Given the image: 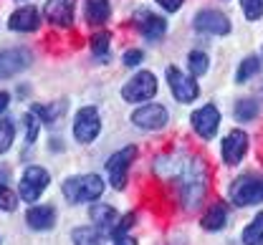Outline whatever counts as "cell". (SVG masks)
Here are the masks:
<instances>
[{"label": "cell", "mask_w": 263, "mask_h": 245, "mask_svg": "<svg viewBox=\"0 0 263 245\" xmlns=\"http://www.w3.org/2000/svg\"><path fill=\"white\" fill-rule=\"evenodd\" d=\"M167 121H170V114L162 104H144L132 114V124L144 132H160L167 127Z\"/></svg>", "instance_id": "9c48e42d"}, {"label": "cell", "mask_w": 263, "mask_h": 245, "mask_svg": "<svg viewBox=\"0 0 263 245\" xmlns=\"http://www.w3.org/2000/svg\"><path fill=\"white\" fill-rule=\"evenodd\" d=\"M48 182H51V175H48L43 167L31 165V167L23 172V177H21V187H18L21 200H23V202H38V197L46 192Z\"/></svg>", "instance_id": "ba28073f"}, {"label": "cell", "mask_w": 263, "mask_h": 245, "mask_svg": "<svg viewBox=\"0 0 263 245\" xmlns=\"http://www.w3.org/2000/svg\"><path fill=\"white\" fill-rule=\"evenodd\" d=\"M142 61H144V53H142L139 48H132V51L124 53V66H129V69L132 66H139Z\"/></svg>", "instance_id": "d6a6232c"}, {"label": "cell", "mask_w": 263, "mask_h": 245, "mask_svg": "<svg viewBox=\"0 0 263 245\" xmlns=\"http://www.w3.org/2000/svg\"><path fill=\"white\" fill-rule=\"evenodd\" d=\"M101 132V116L94 106H81L73 116V139L81 144H91Z\"/></svg>", "instance_id": "8992f818"}, {"label": "cell", "mask_w": 263, "mask_h": 245, "mask_svg": "<svg viewBox=\"0 0 263 245\" xmlns=\"http://www.w3.org/2000/svg\"><path fill=\"white\" fill-rule=\"evenodd\" d=\"M33 114L41 119V121H46V124H59V119H61V114L66 111V104H56V106H33L31 109Z\"/></svg>", "instance_id": "484cf974"}, {"label": "cell", "mask_w": 263, "mask_h": 245, "mask_svg": "<svg viewBox=\"0 0 263 245\" xmlns=\"http://www.w3.org/2000/svg\"><path fill=\"white\" fill-rule=\"evenodd\" d=\"M190 121H193V129L202 139H213L218 134V129H220V111L213 104H205L200 106L197 111H193Z\"/></svg>", "instance_id": "8fae6325"}, {"label": "cell", "mask_w": 263, "mask_h": 245, "mask_svg": "<svg viewBox=\"0 0 263 245\" xmlns=\"http://www.w3.org/2000/svg\"><path fill=\"white\" fill-rule=\"evenodd\" d=\"M5 182H10V172H8L5 167H0V187H3Z\"/></svg>", "instance_id": "8d00e7d4"}, {"label": "cell", "mask_w": 263, "mask_h": 245, "mask_svg": "<svg viewBox=\"0 0 263 245\" xmlns=\"http://www.w3.org/2000/svg\"><path fill=\"white\" fill-rule=\"evenodd\" d=\"M155 3H157L160 8H164L167 13H177V10L182 8V3H185V0H155Z\"/></svg>", "instance_id": "836d02e7"}, {"label": "cell", "mask_w": 263, "mask_h": 245, "mask_svg": "<svg viewBox=\"0 0 263 245\" xmlns=\"http://www.w3.org/2000/svg\"><path fill=\"white\" fill-rule=\"evenodd\" d=\"M240 8H243V15L251 23L263 18V0H240Z\"/></svg>", "instance_id": "f546056e"}, {"label": "cell", "mask_w": 263, "mask_h": 245, "mask_svg": "<svg viewBox=\"0 0 263 245\" xmlns=\"http://www.w3.org/2000/svg\"><path fill=\"white\" fill-rule=\"evenodd\" d=\"M114 245H137V240L132 235H122V238H114Z\"/></svg>", "instance_id": "e575fe53"}, {"label": "cell", "mask_w": 263, "mask_h": 245, "mask_svg": "<svg viewBox=\"0 0 263 245\" xmlns=\"http://www.w3.org/2000/svg\"><path fill=\"white\" fill-rule=\"evenodd\" d=\"M8 104H10V94H5V91H0V114L8 109Z\"/></svg>", "instance_id": "d590c367"}, {"label": "cell", "mask_w": 263, "mask_h": 245, "mask_svg": "<svg viewBox=\"0 0 263 245\" xmlns=\"http://www.w3.org/2000/svg\"><path fill=\"white\" fill-rule=\"evenodd\" d=\"M195 31L208 35H228L230 33V21L226 13L215 10V8H202L193 21Z\"/></svg>", "instance_id": "30bf717a"}, {"label": "cell", "mask_w": 263, "mask_h": 245, "mask_svg": "<svg viewBox=\"0 0 263 245\" xmlns=\"http://www.w3.org/2000/svg\"><path fill=\"white\" fill-rule=\"evenodd\" d=\"M258 111H261V106H258L256 99H243V101L235 104V116H238V121H253V119L258 116Z\"/></svg>", "instance_id": "4316f807"}, {"label": "cell", "mask_w": 263, "mask_h": 245, "mask_svg": "<svg viewBox=\"0 0 263 245\" xmlns=\"http://www.w3.org/2000/svg\"><path fill=\"white\" fill-rule=\"evenodd\" d=\"M246 152H248V134L243 132V129H233L226 134V139H223V147H220V154H223V162L226 165H240L243 162V157H246Z\"/></svg>", "instance_id": "4fadbf2b"}, {"label": "cell", "mask_w": 263, "mask_h": 245, "mask_svg": "<svg viewBox=\"0 0 263 245\" xmlns=\"http://www.w3.org/2000/svg\"><path fill=\"white\" fill-rule=\"evenodd\" d=\"M71 243L73 245H104L101 243V233L97 228H73L71 230Z\"/></svg>", "instance_id": "603a6c76"}, {"label": "cell", "mask_w": 263, "mask_h": 245, "mask_svg": "<svg viewBox=\"0 0 263 245\" xmlns=\"http://www.w3.org/2000/svg\"><path fill=\"white\" fill-rule=\"evenodd\" d=\"M187 69H190V76H193V78L208 73V69H210L208 53H205V51H190V53H187Z\"/></svg>", "instance_id": "d4e9b609"}, {"label": "cell", "mask_w": 263, "mask_h": 245, "mask_svg": "<svg viewBox=\"0 0 263 245\" xmlns=\"http://www.w3.org/2000/svg\"><path fill=\"white\" fill-rule=\"evenodd\" d=\"M243 245H263V212H258L243 230Z\"/></svg>", "instance_id": "7402d4cb"}, {"label": "cell", "mask_w": 263, "mask_h": 245, "mask_svg": "<svg viewBox=\"0 0 263 245\" xmlns=\"http://www.w3.org/2000/svg\"><path fill=\"white\" fill-rule=\"evenodd\" d=\"M43 15L48 23L59 28H68L73 23V0H46Z\"/></svg>", "instance_id": "9a60e30c"}, {"label": "cell", "mask_w": 263, "mask_h": 245, "mask_svg": "<svg viewBox=\"0 0 263 245\" xmlns=\"http://www.w3.org/2000/svg\"><path fill=\"white\" fill-rule=\"evenodd\" d=\"M61 192L71 205H81V202H94L104 192V179L99 175H76L68 177L61 185Z\"/></svg>", "instance_id": "7a4b0ae2"}, {"label": "cell", "mask_w": 263, "mask_h": 245, "mask_svg": "<svg viewBox=\"0 0 263 245\" xmlns=\"http://www.w3.org/2000/svg\"><path fill=\"white\" fill-rule=\"evenodd\" d=\"M157 94V76L152 71H139L137 76H132L122 86V99L129 104H139V101H149Z\"/></svg>", "instance_id": "277c9868"}, {"label": "cell", "mask_w": 263, "mask_h": 245, "mask_svg": "<svg viewBox=\"0 0 263 245\" xmlns=\"http://www.w3.org/2000/svg\"><path fill=\"white\" fill-rule=\"evenodd\" d=\"M258 71H261V61H258V56H246V58L240 61L238 71H235V84H248Z\"/></svg>", "instance_id": "44dd1931"}, {"label": "cell", "mask_w": 263, "mask_h": 245, "mask_svg": "<svg viewBox=\"0 0 263 245\" xmlns=\"http://www.w3.org/2000/svg\"><path fill=\"white\" fill-rule=\"evenodd\" d=\"M200 225H202V230H208V233L223 230V228L228 225V205H226V202H213V205L208 208V212L202 215Z\"/></svg>", "instance_id": "d6986e66"}, {"label": "cell", "mask_w": 263, "mask_h": 245, "mask_svg": "<svg viewBox=\"0 0 263 245\" xmlns=\"http://www.w3.org/2000/svg\"><path fill=\"white\" fill-rule=\"evenodd\" d=\"M26 222L31 230H51L56 225V210L51 205H33L26 212Z\"/></svg>", "instance_id": "e0dca14e"}, {"label": "cell", "mask_w": 263, "mask_h": 245, "mask_svg": "<svg viewBox=\"0 0 263 245\" xmlns=\"http://www.w3.org/2000/svg\"><path fill=\"white\" fill-rule=\"evenodd\" d=\"M263 200V179L258 175H240L230 185V202L238 208L258 205Z\"/></svg>", "instance_id": "3957f363"}, {"label": "cell", "mask_w": 263, "mask_h": 245, "mask_svg": "<svg viewBox=\"0 0 263 245\" xmlns=\"http://www.w3.org/2000/svg\"><path fill=\"white\" fill-rule=\"evenodd\" d=\"M23 121H26V144H33L35 141V137H38V116L33 114V111H28L26 116H23Z\"/></svg>", "instance_id": "1f68e13d"}, {"label": "cell", "mask_w": 263, "mask_h": 245, "mask_svg": "<svg viewBox=\"0 0 263 245\" xmlns=\"http://www.w3.org/2000/svg\"><path fill=\"white\" fill-rule=\"evenodd\" d=\"M89 217H91L94 228H97L101 235H109V233H111V228H114V222H117V210H114L111 205L94 202V205L89 208Z\"/></svg>", "instance_id": "ac0fdd59"}, {"label": "cell", "mask_w": 263, "mask_h": 245, "mask_svg": "<svg viewBox=\"0 0 263 245\" xmlns=\"http://www.w3.org/2000/svg\"><path fill=\"white\" fill-rule=\"evenodd\" d=\"M38 26H41V13L33 5H23V8L13 10L8 18V28L15 33H33V31H38Z\"/></svg>", "instance_id": "5bb4252c"}, {"label": "cell", "mask_w": 263, "mask_h": 245, "mask_svg": "<svg viewBox=\"0 0 263 245\" xmlns=\"http://www.w3.org/2000/svg\"><path fill=\"white\" fill-rule=\"evenodd\" d=\"M13 139H15V124L10 119H0V154L10 152Z\"/></svg>", "instance_id": "83f0119b"}, {"label": "cell", "mask_w": 263, "mask_h": 245, "mask_svg": "<svg viewBox=\"0 0 263 245\" xmlns=\"http://www.w3.org/2000/svg\"><path fill=\"white\" fill-rule=\"evenodd\" d=\"M134 220H137V215L134 212H129V215H124L119 222H114V228H111V238H122V235H127V230H129L132 225H134Z\"/></svg>", "instance_id": "4dcf8cb0"}, {"label": "cell", "mask_w": 263, "mask_h": 245, "mask_svg": "<svg viewBox=\"0 0 263 245\" xmlns=\"http://www.w3.org/2000/svg\"><path fill=\"white\" fill-rule=\"evenodd\" d=\"M137 18H139L137 21V28H139V33L144 35L147 40H160L167 33V21H164L162 15H155L149 10H142Z\"/></svg>", "instance_id": "2e32d148"}, {"label": "cell", "mask_w": 263, "mask_h": 245, "mask_svg": "<svg viewBox=\"0 0 263 245\" xmlns=\"http://www.w3.org/2000/svg\"><path fill=\"white\" fill-rule=\"evenodd\" d=\"M164 76H167V86H170L172 96H175L180 104H193L197 96H200V86H197V81L193 78V76H185L177 66H167Z\"/></svg>", "instance_id": "5b68a950"}, {"label": "cell", "mask_w": 263, "mask_h": 245, "mask_svg": "<svg viewBox=\"0 0 263 245\" xmlns=\"http://www.w3.org/2000/svg\"><path fill=\"white\" fill-rule=\"evenodd\" d=\"M205 167L200 159H190L180 175V192H182V202L187 210H195L197 205L202 202L205 197V190H208V182H205Z\"/></svg>", "instance_id": "6da1fadb"}, {"label": "cell", "mask_w": 263, "mask_h": 245, "mask_svg": "<svg viewBox=\"0 0 263 245\" xmlns=\"http://www.w3.org/2000/svg\"><path fill=\"white\" fill-rule=\"evenodd\" d=\"M134 159H137V147H124V149L114 152L106 159V172H109V182H111L114 190H124L127 187V172H129Z\"/></svg>", "instance_id": "52a82bcc"}, {"label": "cell", "mask_w": 263, "mask_h": 245, "mask_svg": "<svg viewBox=\"0 0 263 245\" xmlns=\"http://www.w3.org/2000/svg\"><path fill=\"white\" fill-rule=\"evenodd\" d=\"M15 208H18V195L10 190V185H3V187H0V210L13 212Z\"/></svg>", "instance_id": "f1b7e54d"}, {"label": "cell", "mask_w": 263, "mask_h": 245, "mask_svg": "<svg viewBox=\"0 0 263 245\" xmlns=\"http://www.w3.org/2000/svg\"><path fill=\"white\" fill-rule=\"evenodd\" d=\"M109 51H111V35L104 33V31L91 35V53L97 56L101 64H106V61H109Z\"/></svg>", "instance_id": "cb8c5ba5"}, {"label": "cell", "mask_w": 263, "mask_h": 245, "mask_svg": "<svg viewBox=\"0 0 263 245\" xmlns=\"http://www.w3.org/2000/svg\"><path fill=\"white\" fill-rule=\"evenodd\" d=\"M84 15L91 26H104L111 15V3L109 0H84Z\"/></svg>", "instance_id": "ffe728a7"}, {"label": "cell", "mask_w": 263, "mask_h": 245, "mask_svg": "<svg viewBox=\"0 0 263 245\" xmlns=\"http://www.w3.org/2000/svg\"><path fill=\"white\" fill-rule=\"evenodd\" d=\"M33 64V53L28 48H8L0 51V78H10Z\"/></svg>", "instance_id": "7c38bea8"}]
</instances>
